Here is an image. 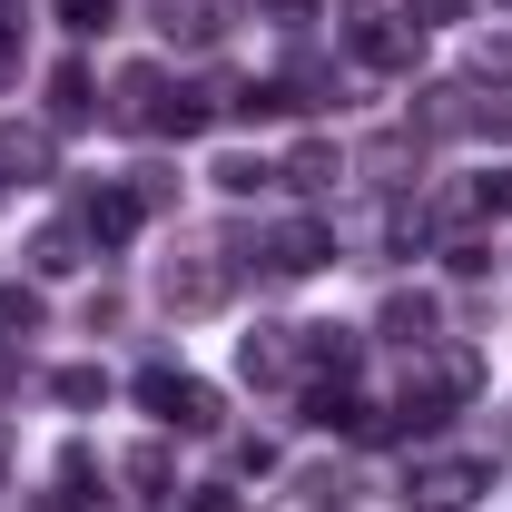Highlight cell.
Returning <instances> with one entry per match:
<instances>
[{"label": "cell", "instance_id": "obj_23", "mask_svg": "<svg viewBox=\"0 0 512 512\" xmlns=\"http://www.w3.org/2000/svg\"><path fill=\"white\" fill-rule=\"evenodd\" d=\"M434 384H444V404H463V394L483 384V355H473V345H453V355H434Z\"/></svg>", "mask_w": 512, "mask_h": 512}, {"label": "cell", "instance_id": "obj_3", "mask_svg": "<svg viewBox=\"0 0 512 512\" xmlns=\"http://www.w3.org/2000/svg\"><path fill=\"white\" fill-rule=\"evenodd\" d=\"M138 404H148L168 434H217V384L178 375V365H148V375H138Z\"/></svg>", "mask_w": 512, "mask_h": 512}, {"label": "cell", "instance_id": "obj_21", "mask_svg": "<svg viewBox=\"0 0 512 512\" xmlns=\"http://www.w3.org/2000/svg\"><path fill=\"white\" fill-rule=\"evenodd\" d=\"M296 493H306V503H316V512H345V503H355V493H365V483H355L345 463H316V473H306Z\"/></svg>", "mask_w": 512, "mask_h": 512}, {"label": "cell", "instance_id": "obj_10", "mask_svg": "<svg viewBox=\"0 0 512 512\" xmlns=\"http://www.w3.org/2000/svg\"><path fill=\"white\" fill-rule=\"evenodd\" d=\"M109 119H119V128H158V119H168V69H119Z\"/></svg>", "mask_w": 512, "mask_h": 512}, {"label": "cell", "instance_id": "obj_31", "mask_svg": "<svg viewBox=\"0 0 512 512\" xmlns=\"http://www.w3.org/2000/svg\"><path fill=\"white\" fill-rule=\"evenodd\" d=\"M473 69H483V79H512V40H483V60H473Z\"/></svg>", "mask_w": 512, "mask_h": 512}, {"label": "cell", "instance_id": "obj_32", "mask_svg": "<svg viewBox=\"0 0 512 512\" xmlns=\"http://www.w3.org/2000/svg\"><path fill=\"white\" fill-rule=\"evenodd\" d=\"M266 10H276V20H286V30H306V20H316L325 0H266Z\"/></svg>", "mask_w": 512, "mask_h": 512}, {"label": "cell", "instance_id": "obj_35", "mask_svg": "<svg viewBox=\"0 0 512 512\" xmlns=\"http://www.w3.org/2000/svg\"><path fill=\"white\" fill-rule=\"evenodd\" d=\"M493 10H512V0H493Z\"/></svg>", "mask_w": 512, "mask_h": 512}, {"label": "cell", "instance_id": "obj_11", "mask_svg": "<svg viewBox=\"0 0 512 512\" xmlns=\"http://www.w3.org/2000/svg\"><path fill=\"white\" fill-rule=\"evenodd\" d=\"M237 375L247 384H286L296 375V325H256L247 345H237Z\"/></svg>", "mask_w": 512, "mask_h": 512}, {"label": "cell", "instance_id": "obj_5", "mask_svg": "<svg viewBox=\"0 0 512 512\" xmlns=\"http://www.w3.org/2000/svg\"><path fill=\"white\" fill-rule=\"evenodd\" d=\"M256 256H266V276L296 286V276H316L325 256H335V227H316V217H276V227L256 237Z\"/></svg>", "mask_w": 512, "mask_h": 512}, {"label": "cell", "instance_id": "obj_22", "mask_svg": "<svg viewBox=\"0 0 512 512\" xmlns=\"http://www.w3.org/2000/svg\"><path fill=\"white\" fill-rule=\"evenodd\" d=\"M50 394H60L69 414H89V404H109V375H99V365H60V375H50Z\"/></svg>", "mask_w": 512, "mask_h": 512}, {"label": "cell", "instance_id": "obj_30", "mask_svg": "<svg viewBox=\"0 0 512 512\" xmlns=\"http://www.w3.org/2000/svg\"><path fill=\"white\" fill-rule=\"evenodd\" d=\"M188 512H247V503H237L227 483H197V493H188Z\"/></svg>", "mask_w": 512, "mask_h": 512}, {"label": "cell", "instance_id": "obj_7", "mask_svg": "<svg viewBox=\"0 0 512 512\" xmlns=\"http://www.w3.org/2000/svg\"><path fill=\"white\" fill-rule=\"evenodd\" d=\"M345 40H355L365 69H414V60H424V30H404V20H384V10H355Z\"/></svg>", "mask_w": 512, "mask_h": 512}, {"label": "cell", "instance_id": "obj_27", "mask_svg": "<svg viewBox=\"0 0 512 512\" xmlns=\"http://www.w3.org/2000/svg\"><path fill=\"white\" fill-rule=\"evenodd\" d=\"M463 10H473V0H404V20H414V30H444V20H463Z\"/></svg>", "mask_w": 512, "mask_h": 512}, {"label": "cell", "instance_id": "obj_15", "mask_svg": "<svg viewBox=\"0 0 512 512\" xmlns=\"http://www.w3.org/2000/svg\"><path fill=\"white\" fill-rule=\"evenodd\" d=\"M158 30H168L178 50H217L227 20H217V0H158Z\"/></svg>", "mask_w": 512, "mask_h": 512}, {"label": "cell", "instance_id": "obj_6", "mask_svg": "<svg viewBox=\"0 0 512 512\" xmlns=\"http://www.w3.org/2000/svg\"><path fill=\"white\" fill-rule=\"evenodd\" d=\"M60 178V138L30 119H0V188H50Z\"/></svg>", "mask_w": 512, "mask_h": 512}, {"label": "cell", "instance_id": "obj_13", "mask_svg": "<svg viewBox=\"0 0 512 512\" xmlns=\"http://www.w3.org/2000/svg\"><path fill=\"white\" fill-rule=\"evenodd\" d=\"M79 266H89L79 217H60V227H40V237H30V276H79Z\"/></svg>", "mask_w": 512, "mask_h": 512}, {"label": "cell", "instance_id": "obj_24", "mask_svg": "<svg viewBox=\"0 0 512 512\" xmlns=\"http://www.w3.org/2000/svg\"><path fill=\"white\" fill-rule=\"evenodd\" d=\"M20 50H30V20H20V0H0V89L20 79Z\"/></svg>", "mask_w": 512, "mask_h": 512}, {"label": "cell", "instance_id": "obj_19", "mask_svg": "<svg viewBox=\"0 0 512 512\" xmlns=\"http://www.w3.org/2000/svg\"><path fill=\"white\" fill-rule=\"evenodd\" d=\"M276 178H286V188H335V178H345V158H335V148H325V138H306V148H296V158H286V168H276Z\"/></svg>", "mask_w": 512, "mask_h": 512}, {"label": "cell", "instance_id": "obj_26", "mask_svg": "<svg viewBox=\"0 0 512 512\" xmlns=\"http://www.w3.org/2000/svg\"><path fill=\"white\" fill-rule=\"evenodd\" d=\"M119 20V0H60V30H79V40H99Z\"/></svg>", "mask_w": 512, "mask_h": 512}, {"label": "cell", "instance_id": "obj_17", "mask_svg": "<svg viewBox=\"0 0 512 512\" xmlns=\"http://www.w3.org/2000/svg\"><path fill=\"white\" fill-rule=\"evenodd\" d=\"M434 237H444V227H434V207H424V197H394V217H384V247H394V256H424Z\"/></svg>", "mask_w": 512, "mask_h": 512}, {"label": "cell", "instance_id": "obj_25", "mask_svg": "<svg viewBox=\"0 0 512 512\" xmlns=\"http://www.w3.org/2000/svg\"><path fill=\"white\" fill-rule=\"evenodd\" d=\"M30 325H40V286H0V335L20 345Z\"/></svg>", "mask_w": 512, "mask_h": 512}, {"label": "cell", "instance_id": "obj_34", "mask_svg": "<svg viewBox=\"0 0 512 512\" xmlns=\"http://www.w3.org/2000/svg\"><path fill=\"white\" fill-rule=\"evenodd\" d=\"M0 463H10V434H0Z\"/></svg>", "mask_w": 512, "mask_h": 512}, {"label": "cell", "instance_id": "obj_2", "mask_svg": "<svg viewBox=\"0 0 512 512\" xmlns=\"http://www.w3.org/2000/svg\"><path fill=\"white\" fill-rule=\"evenodd\" d=\"M227 286H237V247H188V256L158 266V306L168 316H217Z\"/></svg>", "mask_w": 512, "mask_h": 512}, {"label": "cell", "instance_id": "obj_4", "mask_svg": "<svg viewBox=\"0 0 512 512\" xmlns=\"http://www.w3.org/2000/svg\"><path fill=\"white\" fill-rule=\"evenodd\" d=\"M414 128H424V138H512V109H483L473 89L434 79V89L414 99Z\"/></svg>", "mask_w": 512, "mask_h": 512}, {"label": "cell", "instance_id": "obj_33", "mask_svg": "<svg viewBox=\"0 0 512 512\" xmlns=\"http://www.w3.org/2000/svg\"><path fill=\"white\" fill-rule=\"evenodd\" d=\"M10 384H20V345L0 335V404H10Z\"/></svg>", "mask_w": 512, "mask_h": 512}, {"label": "cell", "instance_id": "obj_14", "mask_svg": "<svg viewBox=\"0 0 512 512\" xmlns=\"http://www.w3.org/2000/svg\"><path fill=\"white\" fill-rule=\"evenodd\" d=\"M89 119H99V89H89L79 60H60L50 69V128H89Z\"/></svg>", "mask_w": 512, "mask_h": 512}, {"label": "cell", "instance_id": "obj_18", "mask_svg": "<svg viewBox=\"0 0 512 512\" xmlns=\"http://www.w3.org/2000/svg\"><path fill=\"white\" fill-rule=\"evenodd\" d=\"M128 483H138V503H178V493H168V483H178V453L138 444V453H128Z\"/></svg>", "mask_w": 512, "mask_h": 512}, {"label": "cell", "instance_id": "obj_29", "mask_svg": "<svg viewBox=\"0 0 512 512\" xmlns=\"http://www.w3.org/2000/svg\"><path fill=\"white\" fill-rule=\"evenodd\" d=\"M473 197H483L493 217H512V168H493V178H473Z\"/></svg>", "mask_w": 512, "mask_h": 512}, {"label": "cell", "instance_id": "obj_8", "mask_svg": "<svg viewBox=\"0 0 512 512\" xmlns=\"http://www.w3.org/2000/svg\"><path fill=\"white\" fill-rule=\"evenodd\" d=\"M296 365L316 384H355V365H365V335H345V325H296Z\"/></svg>", "mask_w": 512, "mask_h": 512}, {"label": "cell", "instance_id": "obj_20", "mask_svg": "<svg viewBox=\"0 0 512 512\" xmlns=\"http://www.w3.org/2000/svg\"><path fill=\"white\" fill-rule=\"evenodd\" d=\"M207 178H217L227 197H256V188H276V168H266V158H247V148H227V158H217Z\"/></svg>", "mask_w": 512, "mask_h": 512}, {"label": "cell", "instance_id": "obj_28", "mask_svg": "<svg viewBox=\"0 0 512 512\" xmlns=\"http://www.w3.org/2000/svg\"><path fill=\"white\" fill-rule=\"evenodd\" d=\"M444 266H453V276H483V266H493V247H483V237H453Z\"/></svg>", "mask_w": 512, "mask_h": 512}, {"label": "cell", "instance_id": "obj_12", "mask_svg": "<svg viewBox=\"0 0 512 512\" xmlns=\"http://www.w3.org/2000/svg\"><path fill=\"white\" fill-rule=\"evenodd\" d=\"M60 512H119L109 473L89 463V444H69V453H60Z\"/></svg>", "mask_w": 512, "mask_h": 512}, {"label": "cell", "instance_id": "obj_9", "mask_svg": "<svg viewBox=\"0 0 512 512\" xmlns=\"http://www.w3.org/2000/svg\"><path fill=\"white\" fill-rule=\"evenodd\" d=\"M138 217H148V207H138L128 188H89V197H79V237H89L99 256L128 247V237H138Z\"/></svg>", "mask_w": 512, "mask_h": 512}, {"label": "cell", "instance_id": "obj_16", "mask_svg": "<svg viewBox=\"0 0 512 512\" xmlns=\"http://www.w3.org/2000/svg\"><path fill=\"white\" fill-rule=\"evenodd\" d=\"M434 296H384V345H404V355H424L434 345Z\"/></svg>", "mask_w": 512, "mask_h": 512}, {"label": "cell", "instance_id": "obj_1", "mask_svg": "<svg viewBox=\"0 0 512 512\" xmlns=\"http://www.w3.org/2000/svg\"><path fill=\"white\" fill-rule=\"evenodd\" d=\"M493 463H503V453H414L404 503H414V512H473L483 483H493Z\"/></svg>", "mask_w": 512, "mask_h": 512}]
</instances>
